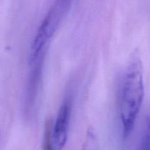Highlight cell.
<instances>
[{"mask_svg": "<svg viewBox=\"0 0 150 150\" xmlns=\"http://www.w3.org/2000/svg\"><path fill=\"white\" fill-rule=\"evenodd\" d=\"M144 94L143 68L140 59L135 57L127 69L122 89L120 117L124 138H127L133 129Z\"/></svg>", "mask_w": 150, "mask_h": 150, "instance_id": "6da1fadb", "label": "cell"}, {"mask_svg": "<svg viewBox=\"0 0 150 150\" xmlns=\"http://www.w3.org/2000/svg\"><path fill=\"white\" fill-rule=\"evenodd\" d=\"M70 116V102L65 101L60 107L55 124L52 127V140L54 150L63 149L67 143Z\"/></svg>", "mask_w": 150, "mask_h": 150, "instance_id": "7a4b0ae2", "label": "cell"}, {"mask_svg": "<svg viewBox=\"0 0 150 150\" xmlns=\"http://www.w3.org/2000/svg\"><path fill=\"white\" fill-rule=\"evenodd\" d=\"M44 59L45 58L40 59L34 64L30 65L32 66V70H31L30 76H29L27 96H26V101H27L26 106L29 108H31L34 105L36 96L38 95V88H39L40 82L42 76Z\"/></svg>", "mask_w": 150, "mask_h": 150, "instance_id": "3957f363", "label": "cell"}, {"mask_svg": "<svg viewBox=\"0 0 150 150\" xmlns=\"http://www.w3.org/2000/svg\"><path fill=\"white\" fill-rule=\"evenodd\" d=\"M82 150H99L96 133L92 128L88 129Z\"/></svg>", "mask_w": 150, "mask_h": 150, "instance_id": "277c9868", "label": "cell"}, {"mask_svg": "<svg viewBox=\"0 0 150 150\" xmlns=\"http://www.w3.org/2000/svg\"><path fill=\"white\" fill-rule=\"evenodd\" d=\"M52 123L51 120L45 122L43 138V150H54L52 140Z\"/></svg>", "mask_w": 150, "mask_h": 150, "instance_id": "5b68a950", "label": "cell"}, {"mask_svg": "<svg viewBox=\"0 0 150 150\" xmlns=\"http://www.w3.org/2000/svg\"><path fill=\"white\" fill-rule=\"evenodd\" d=\"M138 150H149V129L148 118L146 122V126L144 129V132L142 135L140 144H139Z\"/></svg>", "mask_w": 150, "mask_h": 150, "instance_id": "8992f818", "label": "cell"}]
</instances>
